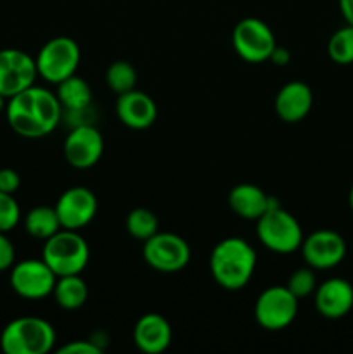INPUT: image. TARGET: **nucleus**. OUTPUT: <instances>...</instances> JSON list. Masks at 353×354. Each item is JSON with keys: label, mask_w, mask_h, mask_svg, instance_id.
<instances>
[{"label": "nucleus", "mask_w": 353, "mask_h": 354, "mask_svg": "<svg viewBox=\"0 0 353 354\" xmlns=\"http://www.w3.org/2000/svg\"><path fill=\"white\" fill-rule=\"evenodd\" d=\"M62 107L57 95L44 86L31 85L7 100L6 118L14 133L42 138L61 124Z\"/></svg>", "instance_id": "obj_1"}, {"label": "nucleus", "mask_w": 353, "mask_h": 354, "mask_svg": "<svg viewBox=\"0 0 353 354\" xmlns=\"http://www.w3.org/2000/svg\"><path fill=\"white\" fill-rule=\"evenodd\" d=\"M256 265V251L241 237L224 239L210 254L211 277L225 290L244 289L255 275Z\"/></svg>", "instance_id": "obj_2"}, {"label": "nucleus", "mask_w": 353, "mask_h": 354, "mask_svg": "<svg viewBox=\"0 0 353 354\" xmlns=\"http://www.w3.org/2000/svg\"><path fill=\"white\" fill-rule=\"evenodd\" d=\"M55 341L54 325L38 317L16 318L0 334V348L6 354H47Z\"/></svg>", "instance_id": "obj_3"}, {"label": "nucleus", "mask_w": 353, "mask_h": 354, "mask_svg": "<svg viewBox=\"0 0 353 354\" xmlns=\"http://www.w3.org/2000/svg\"><path fill=\"white\" fill-rule=\"evenodd\" d=\"M256 237L269 251L275 254H291L301 248L305 235L296 216L284 209L279 203H273L256 220Z\"/></svg>", "instance_id": "obj_4"}, {"label": "nucleus", "mask_w": 353, "mask_h": 354, "mask_svg": "<svg viewBox=\"0 0 353 354\" xmlns=\"http://www.w3.org/2000/svg\"><path fill=\"white\" fill-rule=\"evenodd\" d=\"M42 259L57 277L80 275L89 265L90 248L78 230L61 228L45 241Z\"/></svg>", "instance_id": "obj_5"}, {"label": "nucleus", "mask_w": 353, "mask_h": 354, "mask_svg": "<svg viewBox=\"0 0 353 354\" xmlns=\"http://www.w3.org/2000/svg\"><path fill=\"white\" fill-rule=\"evenodd\" d=\"M80 61H82L80 45L69 37L51 38L35 57L38 76L52 85H57L62 80L76 75Z\"/></svg>", "instance_id": "obj_6"}, {"label": "nucleus", "mask_w": 353, "mask_h": 354, "mask_svg": "<svg viewBox=\"0 0 353 354\" xmlns=\"http://www.w3.org/2000/svg\"><path fill=\"white\" fill-rule=\"evenodd\" d=\"M298 299L286 286L266 287L255 303V320L263 330L279 332L289 327L298 315Z\"/></svg>", "instance_id": "obj_7"}, {"label": "nucleus", "mask_w": 353, "mask_h": 354, "mask_svg": "<svg viewBox=\"0 0 353 354\" xmlns=\"http://www.w3.org/2000/svg\"><path fill=\"white\" fill-rule=\"evenodd\" d=\"M232 45L239 57L251 64L269 61L277 47L275 35L265 21L258 17H244L232 31Z\"/></svg>", "instance_id": "obj_8"}, {"label": "nucleus", "mask_w": 353, "mask_h": 354, "mask_svg": "<svg viewBox=\"0 0 353 354\" xmlns=\"http://www.w3.org/2000/svg\"><path fill=\"white\" fill-rule=\"evenodd\" d=\"M142 258L159 273H179L190 263V245L172 232H158L144 241Z\"/></svg>", "instance_id": "obj_9"}, {"label": "nucleus", "mask_w": 353, "mask_h": 354, "mask_svg": "<svg viewBox=\"0 0 353 354\" xmlns=\"http://www.w3.org/2000/svg\"><path fill=\"white\" fill-rule=\"evenodd\" d=\"M57 275L44 259H23L10 268L9 283L14 292L28 301H40L52 296Z\"/></svg>", "instance_id": "obj_10"}, {"label": "nucleus", "mask_w": 353, "mask_h": 354, "mask_svg": "<svg viewBox=\"0 0 353 354\" xmlns=\"http://www.w3.org/2000/svg\"><path fill=\"white\" fill-rule=\"evenodd\" d=\"M305 263L314 270H331L346 258V241L341 234L329 228L311 232L301 242Z\"/></svg>", "instance_id": "obj_11"}, {"label": "nucleus", "mask_w": 353, "mask_h": 354, "mask_svg": "<svg viewBox=\"0 0 353 354\" xmlns=\"http://www.w3.org/2000/svg\"><path fill=\"white\" fill-rule=\"evenodd\" d=\"M37 78V62L30 54L19 48L0 50V95L10 99L35 85Z\"/></svg>", "instance_id": "obj_12"}, {"label": "nucleus", "mask_w": 353, "mask_h": 354, "mask_svg": "<svg viewBox=\"0 0 353 354\" xmlns=\"http://www.w3.org/2000/svg\"><path fill=\"white\" fill-rule=\"evenodd\" d=\"M62 152L69 166L76 169H89L102 158L104 138L96 124L71 128L64 138Z\"/></svg>", "instance_id": "obj_13"}, {"label": "nucleus", "mask_w": 353, "mask_h": 354, "mask_svg": "<svg viewBox=\"0 0 353 354\" xmlns=\"http://www.w3.org/2000/svg\"><path fill=\"white\" fill-rule=\"evenodd\" d=\"M55 213H57L61 227L66 230H82L96 218L97 203L96 194L90 189L82 185L71 187L59 196L55 203Z\"/></svg>", "instance_id": "obj_14"}, {"label": "nucleus", "mask_w": 353, "mask_h": 354, "mask_svg": "<svg viewBox=\"0 0 353 354\" xmlns=\"http://www.w3.org/2000/svg\"><path fill=\"white\" fill-rule=\"evenodd\" d=\"M314 297L315 310L327 320L345 318L353 310V286L341 277H332L318 283Z\"/></svg>", "instance_id": "obj_15"}, {"label": "nucleus", "mask_w": 353, "mask_h": 354, "mask_svg": "<svg viewBox=\"0 0 353 354\" xmlns=\"http://www.w3.org/2000/svg\"><path fill=\"white\" fill-rule=\"evenodd\" d=\"M114 109L118 120L132 130H145L152 127L158 118V107L154 100L137 88L118 95Z\"/></svg>", "instance_id": "obj_16"}, {"label": "nucleus", "mask_w": 353, "mask_h": 354, "mask_svg": "<svg viewBox=\"0 0 353 354\" xmlns=\"http://www.w3.org/2000/svg\"><path fill=\"white\" fill-rule=\"evenodd\" d=\"M172 325L163 315L145 313L134 327V344L145 354H159L172 344Z\"/></svg>", "instance_id": "obj_17"}, {"label": "nucleus", "mask_w": 353, "mask_h": 354, "mask_svg": "<svg viewBox=\"0 0 353 354\" xmlns=\"http://www.w3.org/2000/svg\"><path fill=\"white\" fill-rule=\"evenodd\" d=\"M314 106V92L305 82H289L277 92L273 107L284 123H300Z\"/></svg>", "instance_id": "obj_18"}, {"label": "nucleus", "mask_w": 353, "mask_h": 354, "mask_svg": "<svg viewBox=\"0 0 353 354\" xmlns=\"http://www.w3.org/2000/svg\"><path fill=\"white\" fill-rule=\"evenodd\" d=\"M273 203L277 201L255 183H239L228 192V207L242 220L256 221Z\"/></svg>", "instance_id": "obj_19"}, {"label": "nucleus", "mask_w": 353, "mask_h": 354, "mask_svg": "<svg viewBox=\"0 0 353 354\" xmlns=\"http://www.w3.org/2000/svg\"><path fill=\"white\" fill-rule=\"evenodd\" d=\"M52 296L59 308L66 311H75L80 310L89 299V287L80 275L57 277Z\"/></svg>", "instance_id": "obj_20"}, {"label": "nucleus", "mask_w": 353, "mask_h": 354, "mask_svg": "<svg viewBox=\"0 0 353 354\" xmlns=\"http://www.w3.org/2000/svg\"><path fill=\"white\" fill-rule=\"evenodd\" d=\"M55 95H57L62 109H83V107L92 106L93 100L92 88L78 75H73L57 83Z\"/></svg>", "instance_id": "obj_21"}, {"label": "nucleus", "mask_w": 353, "mask_h": 354, "mask_svg": "<svg viewBox=\"0 0 353 354\" xmlns=\"http://www.w3.org/2000/svg\"><path fill=\"white\" fill-rule=\"evenodd\" d=\"M61 228L55 207L52 206H37L28 211L24 216V230L28 232V235L40 239V241H47Z\"/></svg>", "instance_id": "obj_22"}, {"label": "nucleus", "mask_w": 353, "mask_h": 354, "mask_svg": "<svg viewBox=\"0 0 353 354\" xmlns=\"http://www.w3.org/2000/svg\"><path fill=\"white\" fill-rule=\"evenodd\" d=\"M127 232L137 241H147L159 232L158 216L147 207H135L127 216Z\"/></svg>", "instance_id": "obj_23"}, {"label": "nucleus", "mask_w": 353, "mask_h": 354, "mask_svg": "<svg viewBox=\"0 0 353 354\" xmlns=\"http://www.w3.org/2000/svg\"><path fill=\"white\" fill-rule=\"evenodd\" d=\"M106 83L116 95L130 92L137 85V69L128 61H114L106 71Z\"/></svg>", "instance_id": "obj_24"}, {"label": "nucleus", "mask_w": 353, "mask_h": 354, "mask_svg": "<svg viewBox=\"0 0 353 354\" xmlns=\"http://www.w3.org/2000/svg\"><path fill=\"white\" fill-rule=\"evenodd\" d=\"M327 54L332 62L336 64H353V26L339 28L338 31L331 35L327 44Z\"/></svg>", "instance_id": "obj_25"}, {"label": "nucleus", "mask_w": 353, "mask_h": 354, "mask_svg": "<svg viewBox=\"0 0 353 354\" xmlns=\"http://www.w3.org/2000/svg\"><path fill=\"white\" fill-rule=\"evenodd\" d=\"M317 275H315V270L310 266H303V268H298L291 273L289 280H287L286 287L298 297V299H305V297L311 296L317 289Z\"/></svg>", "instance_id": "obj_26"}, {"label": "nucleus", "mask_w": 353, "mask_h": 354, "mask_svg": "<svg viewBox=\"0 0 353 354\" xmlns=\"http://www.w3.org/2000/svg\"><path fill=\"white\" fill-rule=\"evenodd\" d=\"M21 221V207L14 194L0 192V232H10Z\"/></svg>", "instance_id": "obj_27"}, {"label": "nucleus", "mask_w": 353, "mask_h": 354, "mask_svg": "<svg viewBox=\"0 0 353 354\" xmlns=\"http://www.w3.org/2000/svg\"><path fill=\"white\" fill-rule=\"evenodd\" d=\"M97 113L93 106L83 107V109H62L61 123L68 124V128L85 127V124H96Z\"/></svg>", "instance_id": "obj_28"}, {"label": "nucleus", "mask_w": 353, "mask_h": 354, "mask_svg": "<svg viewBox=\"0 0 353 354\" xmlns=\"http://www.w3.org/2000/svg\"><path fill=\"white\" fill-rule=\"evenodd\" d=\"M16 263V249L6 232H0V272L12 268Z\"/></svg>", "instance_id": "obj_29"}, {"label": "nucleus", "mask_w": 353, "mask_h": 354, "mask_svg": "<svg viewBox=\"0 0 353 354\" xmlns=\"http://www.w3.org/2000/svg\"><path fill=\"white\" fill-rule=\"evenodd\" d=\"M21 187V176L12 168H0V192L16 194Z\"/></svg>", "instance_id": "obj_30"}, {"label": "nucleus", "mask_w": 353, "mask_h": 354, "mask_svg": "<svg viewBox=\"0 0 353 354\" xmlns=\"http://www.w3.org/2000/svg\"><path fill=\"white\" fill-rule=\"evenodd\" d=\"M59 354H100L99 348L93 344L90 339H83V341H71L68 344L62 346L57 351Z\"/></svg>", "instance_id": "obj_31"}, {"label": "nucleus", "mask_w": 353, "mask_h": 354, "mask_svg": "<svg viewBox=\"0 0 353 354\" xmlns=\"http://www.w3.org/2000/svg\"><path fill=\"white\" fill-rule=\"evenodd\" d=\"M269 61H272L275 66L289 64V61H291L289 50H287V48L279 47V45H277V47L273 48V52H272V55H270Z\"/></svg>", "instance_id": "obj_32"}, {"label": "nucleus", "mask_w": 353, "mask_h": 354, "mask_svg": "<svg viewBox=\"0 0 353 354\" xmlns=\"http://www.w3.org/2000/svg\"><path fill=\"white\" fill-rule=\"evenodd\" d=\"M339 10H341V16L345 17L346 24L353 26V0H339Z\"/></svg>", "instance_id": "obj_33"}, {"label": "nucleus", "mask_w": 353, "mask_h": 354, "mask_svg": "<svg viewBox=\"0 0 353 354\" xmlns=\"http://www.w3.org/2000/svg\"><path fill=\"white\" fill-rule=\"evenodd\" d=\"M7 100L3 95H0V113H6V107H7Z\"/></svg>", "instance_id": "obj_34"}, {"label": "nucleus", "mask_w": 353, "mask_h": 354, "mask_svg": "<svg viewBox=\"0 0 353 354\" xmlns=\"http://www.w3.org/2000/svg\"><path fill=\"white\" fill-rule=\"evenodd\" d=\"M348 206H350V209L353 211V185H352V189H350V194H348Z\"/></svg>", "instance_id": "obj_35"}]
</instances>
